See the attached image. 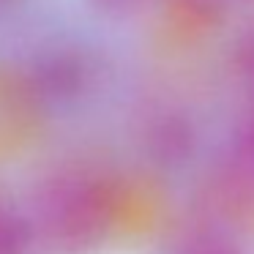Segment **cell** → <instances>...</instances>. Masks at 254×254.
Wrapping results in <instances>:
<instances>
[{"label":"cell","instance_id":"1","mask_svg":"<svg viewBox=\"0 0 254 254\" xmlns=\"http://www.w3.org/2000/svg\"><path fill=\"white\" fill-rule=\"evenodd\" d=\"M44 221L63 232L93 227L104 213V189L85 175H61L47 183L41 194Z\"/></svg>","mask_w":254,"mask_h":254},{"label":"cell","instance_id":"2","mask_svg":"<svg viewBox=\"0 0 254 254\" xmlns=\"http://www.w3.org/2000/svg\"><path fill=\"white\" fill-rule=\"evenodd\" d=\"M227 181L241 199L254 202V93H249V107L232 137L227 156Z\"/></svg>","mask_w":254,"mask_h":254},{"label":"cell","instance_id":"3","mask_svg":"<svg viewBox=\"0 0 254 254\" xmlns=\"http://www.w3.org/2000/svg\"><path fill=\"white\" fill-rule=\"evenodd\" d=\"M82 79V68L74 58H52L39 68V85L52 93H68Z\"/></svg>","mask_w":254,"mask_h":254},{"label":"cell","instance_id":"4","mask_svg":"<svg viewBox=\"0 0 254 254\" xmlns=\"http://www.w3.org/2000/svg\"><path fill=\"white\" fill-rule=\"evenodd\" d=\"M238 71L246 82V90L254 93V30L243 39L241 50H238Z\"/></svg>","mask_w":254,"mask_h":254},{"label":"cell","instance_id":"5","mask_svg":"<svg viewBox=\"0 0 254 254\" xmlns=\"http://www.w3.org/2000/svg\"><path fill=\"white\" fill-rule=\"evenodd\" d=\"M99 11H107V14H123V11H131V8L142 6L145 0H90Z\"/></svg>","mask_w":254,"mask_h":254}]
</instances>
